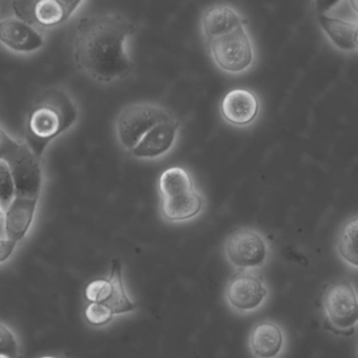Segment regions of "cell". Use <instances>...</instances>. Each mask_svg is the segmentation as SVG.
<instances>
[{"label": "cell", "instance_id": "1", "mask_svg": "<svg viewBox=\"0 0 358 358\" xmlns=\"http://www.w3.org/2000/svg\"><path fill=\"white\" fill-rule=\"evenodd\" d=\"M135 33V24L122 14L81 18L74 38L76 66L99 83L108 85L127 78L134 68L127 43Z\"/></svg>", "mask_w": 358, "mask_h": 358}, {"label": "cell", "instance_id": "2", "mask_svg": "<svg viewBox=\"0 0 358 358\" xmlns=\"http://www.w3.org/2000/svg\"><path fill=\"white\" fill-rule=\"evenodd\" d=\"M78 108L60 89L41 93L29 110L26 121L27 145L41 159L49 144L78 120Z\"/></svg>", "mask_w": 358, "mask_h": 358}, {"label": "cell", "instance_id": "3", "mask_svg": "<svg viewBox=\"0 0 358 358\" xmlns=\"http://www.w3.org/2000/svg\"><path fill=\"white\" fill-rule=\"evenodd\" d=\"M224 255L236 272H257L271 261V243L255 227L238 228L226 238Z\"/></svg>", "mask_w": 358, "mask_h": 358}, {"label": "cell", "instance_id": "4", "mask_svg": "<svg viewBox=\"0 0 358 358\" xmlns=\"http://www.w3.org/2000/svg\"><path fill=\"white\" fill-rule=\"evenodd\" d=\"M206 47L217 68L231 76L250 72L257 62V49L247 24L211 41Z\"/></svg>", "mask_w": 358, "mask_h": 358}, {"label": "cell", "instance_id": "5", "mask_svg": "<svg viewBox=\"0 0 358 358\" xmlns=\"http://www.w3.org/2000/svg\"><path fill=\"white\" fill-rule=\"evenodd\" d=\"M173 118L175 115L169 108L156 102L129 104L117 118V139L127 152H131L152 127Z\"/></svg>", "mask_w": 358, "mask_h": 358}, {"label": "cell", "instance_id": "6", "mask_svg": "<svg viewBox=\"0 0 358 358\" xmlns=\"http://www.w3.org/2000/svg\"><path fill=\"white\" fill-rule=\"evenodd\" d=\"M327 328L335 334H353L358 322L357 294L350 280H339L327 287L322 297Z\"/></svg>", "mask_w": 358, "mask_h": 358}, {"label": "cell", "instance_id": "7", "mask_svg": "<svg viewBox=\"0 0 358 358\" xmlns=\"http://www.w3.org/2000/svg\"><path fill=\"white\" fill-rule=\"evenodd\" d=\"M83 5V1H13L12 11L15 17L36 29H53L62 26Z\"/></svg>", "mask_w": 358, "mask_h": 358}, {"label": "cell", "instance_id": "8", "mask_svg": "<svg viewBox=\"0 0 358 358\" xmlns=\"http://www.w3.org/2000/svg\"><path fill=\"white\" fill-rule=\"evenodd\" d=\"M268 296L267 282L257 272H236L226 286V303L232 311L241 315L261 309Z\"/></svg>", "mask_w": 358, "mask_h": 358}, {"label": "cell", "instance_id": "9", "mask_svg": "<svg viewBox=\"0 0 358 358\" xmlns=\"http://www.w3.org/2000/svg\"><path fill=\"white\" fill-rule=\"evenodd\" d=\"M3 160L11 171L15 196L39 199L43 183V169L39 158L29 146L18 142Z\"/></svg>", "mask_w": 358, "mask_h": 358}, {"label": "cell", "instance_id": "10", "mask_svg": "<svg viewBox=\"0 0 358 358\" xmlns=\"http://www.w3.org/2000/svg\"><path fill=\"white\" fill-rule=\"evenodd\" d=\"M181 129V122L176 117L171 120L163 121L152 127L129 152L138 160L150 162L162 160L175 150Z\"/></svg>", "mask_w": 358, "mask_h": 358}, {"label": "cell", "instance_id": "11", "mask_svg": "<svg viewBox=\"0 0 358 358\" xmlns=\"http://www.w3.org/2000/svg\"><path fill=\"white\" fill-rule=\"evenodd\" d=\"M259 113L261 100L251 90H231L220 103V114L224 122L238 129L251 127L259 118Z\"/></svg>", "mask_w": 358, "mask_h": 358}, {"label": "cell", "instance_id": "12", "mask_svg": "<svg viewBox=\"0 0 358 358\" xmlns=\"http://www.w3.org/2000/svg\"><path fill=\"white\" fill-rule=\"evenodd\" d=\"M246 24L240 10L230 3H213L205 8L200 18V30L205 43L225 36Z\"/></svg>", "mask_w": 358, "mask_h": 358}, {"label": "cell", "instance_id": "13", "mask_svg": "<svg viewBox=\"0 0 358 358\" xmlns=\"http://www.w3.org/2000/svg\"><path fill=\"white\" fill-rule=\"evenodd\" d=\"M286 343L284 329L272 320H259L249 334L248 347L255 358H280Z\"/></svg>", "mask_w": 358, "mask_h": 358}, {"label": "cell", "instance_id": "14", "mask_svg": "<svg viewBox=\"0 0 358 358\" xmlns=\"http://www.w3.org/2000/svg\"><path fill=\"white\" fill-rule=\"evenodd\" d=\"M0 43L15 53L31 54L45 47V38L36 29L14 16L0 20Z\"/></svg>", "mask_w": 358, "mask_h": 358}, {"label": "cell", "instance_id": "15", "mask_svg": "<svg viewBox=\"0 0 358 358\" xmlns=\"http://www.w3.org/2000/svg\"><path fill=\"white\" fill-rule=\"evenodd\" d=\"M206 206V199L199 188L194 192L159 202L161 219L169 224H184L202 215Z\"/></svg>", "mask_w": 358, "mask_h": 358}, {"label": "cell", "instance_id": "16", "mask_svg": "<svg viewBox=\"0 0 358 358\" xmlns=\"http://www.w3.org/2000/svg\"><path fill=\"white\" fill-rule=\"evenodd\" d=\"M39 199L14 196L5 211L6 238L20 243L24 240L32 227Z\"/></svg>", "mask_w": 358, "mask_h": 358}, {"label": "cell", "instance_id": "17", "mask_svg": "<svg viewBox=\"0 0 358 358\" xmlns=\"http://www.w3.org/2000/svg\"><path fill=\"white\" fill-rule=\"evenodd\" d=\"M318 24L322 34L331 45L345 55H354L358 51V22L318 14Z\"/></svg>", "mask_w": 358, "mask_h": 358}, {"label": "cell", "instance_id": "18", "mask_svg": "<svg viewBox=\"0 0 358 358\" xmlns=\"http://www.w3.org/2000/svg\"><path fill=\"white\" fill-rule=\"evenodd\" d=\"M196 188L194 177L184 167H169L159 178L158 192L160 200L182 196L194 192Z\"/></svg>", "mask_w": 358, "mask_h": 358}, {"label": "cell", "instance_id": "19", "mask_svg": "<svg viewBox=\"0 0 358 358\" xmlns=\"http://www.w3.org/2000/svg\"><path fill=\"white\" fill-rule=\"evenodd\" d=\"M108 280L112 284V294L106 303L113 313L116 315L131 313L137 309V303L129 297L123 280L122 265L119 259H114L112 263Z\"/></svg>", "mask_w": 358, "mask_h": 358}, {"label": "cell", "instance_id": "20", "mask_svg": "<svg viewBox=\"0 0 358 358\" xmlns=\"http://www.w3.org/2000/svg\"><path fill=\"white\" fill-rule=\"evenodd\" d=\"M357 229V215H354L341 226L335 245L339 259L354 270L358 268Z\"/></svg>", "mask_w": 358, "mask_h": 358}, {"label": "cell", "instance_id": "21", "mask_svg": "<svg viewBox=\"0 0 358 358\" xmlns=\"http://www.w3.org/2000/svg\"><path fill=\"white\" fill-rule=\"evenodd\" d=\"M20 352L22 347L15 331L6 322H0V357L20 358Z\"/></svg>", "mask_w": 358, "mask_h": 358}, {"label": "cell", "instance_id": "22", "mask_svg": "<svg viewBox=\"0 0 358 358\" xmlns=\"http://www.w3.org/2000/svg\"><path fill=\"white\" fill-rule=\"evenodd\" d=\"M115 314L112 310L99 303H89L85 309V318L87 324L94 328H102L108 326L114 320Z\"/></svg>", "mask_w": 358, "mask_h": 358}, {"label": "cell", "instance_id": "23", "mask_svg": "<svg viewBox=\"0 0 358 358\" xmlns=\"http://www.w3.org/2000/svg\"><path fill=\"white\" fill-rule=\"evenodd\" d=\"M112 294V284L108 278H97L92 280L85 287V299L89 303H99L106 305Z\"/></svg>", "mask_w": 358, "mask_h": 358}, {"label": "cell", "instance_id": "24", "mask_svg": "<svg viewBox=\"0 0 358 358\" xmlns=\"http://www.w3.org/2000/svg\"><path fill=\"white\" fill-rule=\"evenodd\" d=\"M15 196L13 178L9 165L5 160H0V205L7 208Z\"/></svg>", "mask_w": 358, "mask_h": 358}, {"label": "cell", "instance_id": "25", "mask_svg": "<svg viewBox=\"0 0 358 358\" xmlns=\"http://www.w3.org/2000/svg\"><path fill=\"white\" fill-rule=\"evenodd\" d=\"M17 247V243L7 238H0V265L11 259Z\"/></svg>", "mask_w": 358, "mask_h": 358}, {"label": "cell", "instance_id": "26", "mask_svg": "<svg viewBox=\"0 0 358 358\" xmlns=\"http://www.w3.org/2000/svg\"><path fill=\"white\" fill-rule=\"evenodd\" d=\"M18 142L10 137L1 127H0V160L7 157V155L17 145Z\"/></svg>", "mask_w": 358, "mask_h": 358}, {"label": "cell", "instance_id": "27", "mask_svg": "<svg viewBox=\"0 0 358 358\" xmlns=\"http://www.w3.org/2000/svg\"><path fill=\"white\" fill-rule=\"evenodd\" d=\"M3 206H1V205H0V217H3Z\"/></svg>", "mask_w": 358, "mask_h": 358}, {"label": "cell", "instance_id": "28", "mask_svg": "<svg viewBox=\"0 0 358 358\" xmlns=\"http://www.w3.org/2000/svg\"><path fill=\"white\" fill-rule=\"evenodd\" d=\"M0 358H5V357H0Z\"/></svg>", "mask_w": 358, "mask_h": 358}]
</instances>
